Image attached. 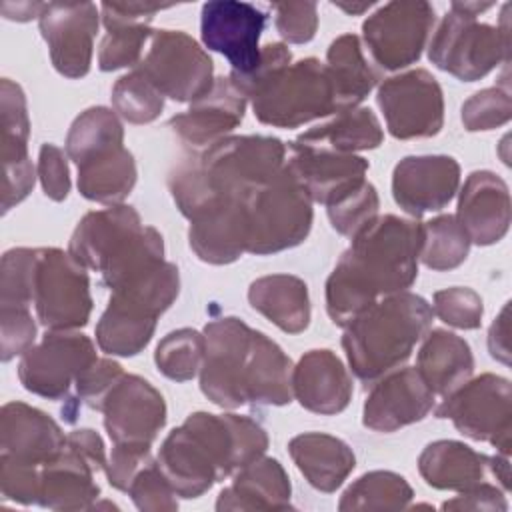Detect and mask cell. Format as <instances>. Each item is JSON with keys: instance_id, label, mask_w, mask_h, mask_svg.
Returning a JSON list of instances; mask_svg holds the SVG:
<instances>
[{"instance_id": "4fadbf2b", "label": "cell", "mask_w": 512, "mask_h": 512, "mask_svg": "<svg viewBox=\"0 0 512 512\" xmlns=\"http://www.w3.org/2000/svg\"><path fill=\"white\" fill-rule=\"evenodd\" d=\"M376 100L394 138H428L444 124L442 88L428 70L418 68L384 80Z\"/></svg>"}, {"instance_id": "9f6ffc18", "label": "cell", "mask_w": 512, "mask_h": 512, "mask_svg": "<svg viewBox=\"0 0 512 512\" xmlns=\"http://www.w3.org/2000/svg\"><path fill=\"white\" fill-rule=\"evenodd\" d=\"M38 476L40 466L24 464L0 454V490L6 500L18 504L38 502Z\"/></svg>"}, {"instance_id": "91938a15", "label": "cell", "mask_w": 512, "mask_h": 512, "mask_svg": "<svg viewBox=\"0 0 512 512\" xmlns=\"http://www.w3.org/2000/svg\"><path fill=\"white\" fill-rule=\"evenodd\" d=\"M442 510H508V502L504 490L484 480L446 500Z\"/></svg>"}, {"instance_id": "8d00e7d4", "label": "cell", "mask_w": 512, "mask_h": 512, "mask_svg": "<svg viewBox=\"0 0 512 512\" xmlns=\"http://www.w3.org/2000/svg\"><path fill=\"white\" fill-rule=\"evenodd\" d=\"M384 132L370 108H350L320 126L302 132L292 144L312 150H330L338 154H354L382 144Z\"/></svg>"}, {"instance_id": "277c9868", "label": "cell", "mask_w": 512, "mask_h": 512, "mask_svg": "<svg viewBox=\"0 0 512 512\" xmlns=\"http://www.w3.org/2000/svg\"><path fill=\"white\" fill-rule=\"evenodd\" d=\"M68 252L114 290L164 262V242L156 228L144 226L132 206L114 204L88 212L76 226Z\"/></svg>"}, {"instance_id": "6125c7cd", "label": "cell", "mask_w": 512, "mask_h": 512, "mask_svg": "<svg viewBox=\"0 0 512 512\" xmlns=\"http://www.w3.org/2000/svg\"><path fill=\"white\" fill-rule=\"evenodd\" d=\"M66 444L76 450L96 472H104L108 458H106V450H104V442L100 438L98 432L90 430V428H80V430H72L66 436Z\"/></svg>"}, {"instance_id": "836d02e7", "label": "cell", "mask_w": 512, "mask_h": 512, "mask_svg": "<svg viewBox=\"0 0 512 512\" xmlns=\"http://www.w3.org/2000/svg\"><path fill=\"white\" fill-rule=\"evenodd\" d=\"M416 370L434 396L446 398L472 378L474 356L464 338L438 328L422 342Z\"/></svg>"}, {"instance_id": "7a4b0ae2", "label": "cell", "mask_w": 512, "mask_h": 512, "mask_svg": "<svg viewBox=\"0 0 512 512\" xmlns=\"http://www.w3.org/2000/svg\"><path fill=\"white\" fill-rule=\"evenodd\" d=\"M286 166V146L272 136H226L172 168L168 188L190 220L220 198L244 200Z\"/></svg>"}, {"instance_id": "5b68a950", "label": "cell", "mask_w": 512, "mask_h": 512, "mask_svg": "<svg viewBox=\"0 0 512 512\" xmlns=\"http://www.w3.org/2000/svg\"><path fill=\"white\" fill-rule=\"evenodd\" d=\"M178 290V268L166 260L114 288L96 324L100 350L112 356H134L144 350L158 316L170 308Z\"/></svg>"}, {"instance_id": "e575fe53", "label": "cell", "mask_w": 512, "mask_h": 512, "mask_svg": "<svg viewBox=\"0 0 512 512\" xmlns=\"http://www.w3.org/2000/svg\"><path fill=\"white\" fill-rule=\"evenodd\" d=\"M418 472L432 488L462 492L484 482L490 472V456L458 440H436L422 450Z\"/></svg>"}, {"instance_id": "d4e9b609", "label": "cell", "mask_w": 512, "mask_h": 512, "mask_svg": "<svg viewBox=\"0 0 512 512\" xmlns=\"http://www.w3.org/2000/svg\"><path fill=\"white\" fill-rule=\"evenodd\" d=\"M286 166L312 202L328 206L366 180L368 160L356 154H338L290 144V158Z\"/></svg>"}, {"instance_id": "b9f144b4", "label": "cell", "mask_w": 512, "mask_h": 512, "mask_svg": "<svg viewBox=\"0 0 512 512\" xmlns=\"http://www.w3.org/2000/svg\"><path fill=\"white\" fill-rule=\"evenodd\" d=\"M470 238L454 214H442L422 224V244L418 258L432 270H452L460 266L470 250Z\"/></svg>"}, {"instance_id": "e0dca14e", "label": "cell", "mask_w": 512, "mask_h": 512, "mask_svg": "<svg viewBox=\"0 0 512 512\" xmlns=\"http://www.w3.org/2000/svg\"><path fill=\"white\" fill-rule=\"evenodd\" d=\"M114 444L150 448L166 424L162 394L142 376L122 374L100 408Z\"/></svg>"}, {"instance_id": "f6af8a7d", "label": "cell", "mask_w": 512, "mask_h": 512, "mask_svg": "<svg viewBox=\"0 0 512 512\" xmlns=\"http://www.w3.org/2000/svg\"><path fill=\"white\" fill-rule=\"evenodd\" d=\"M38 248H12L2 256L0 308H26L34 304V274Z\"/></svg>"}, {"instance_id": "603a6c76", "label": "cell", "mask_w": 512, "mask_h": 512, "mask_svg": "<svg viewBox=\"0 0 512 512\" xmlns=\"http://www.w3.org/2000/svg\"><path fill=\"white\" fill-rule=\"evenodd\" d=\"M456 220L470 242L490 246L510 228V192L506 182L488 170L472 172L458 198Z\"/></svg>"}, {"instance_id": "52a82bcc", "label": "cell", "mask_w": 512, "mask_h": 512, "mask_svg": "<svg viewBox=\"0 0 512 512\" xmlns=\"http://www.w3.org/2000/svg\"><path fill=\"white\" fill-rule=\"evenodd\" d=\"M250 102L254 116L276 128H296L338 112L330 70L316 58L290 64Z\"/></svg>"}, {"instance_id": "7dc6e473", "label": "cell", "mask_w": 512, "mask_h": 512, "mask_svg": "<svg viewBox=\"0 0 512 512\" xmlns=\"http://www.w3.org/2000/svg\"><path fill=\"white\" fill-rule=\"evenodd\" d=\"M378 206L380 200L376 188L368 180H362L358 186L328 204V218L336 232L354 238L378 216Z\"/></svg>"}, {"instance_id": "60d3db41", "label": "cell", "mask_w": 512, "mask_h": 512, "mask_svg": "<svg viewBox=\"0 0 512 512\" xmlns=\"http://www.w3.org/2000/svg\"><path fill=\"white\" fill-rule=\"evenodd\" d=\"M124 128L118 116L104 106H94L84 110L70 126L66 136V154L70 160L84 162L86 158L122 146Z\"/></svg>"}, {"instance_id": "9c48e42d", "label": "cell", "mask_w": 512, "mask_h": 512, "mask_svg": "<svg viewBox=\"0 0 512 512\" xmlns=\"http://www.w3.org/2000/svg\"><path fill=\"white\" fill-rule=\"evenodd\" d=\"M434 412L438 418H450L464 436L488 442L498 454L510 456L512 386L504 376L488 372L464 382L442 398Z\"/></svg>"}, {"instance_id": "d6a6232c", "label": "cell", "mask_w": 512, "mask_h": 512, "mask_svg": "<svg viewBox=\"0 0 512 512\" xmlns=\"http://www.w3.org/2000/svg\"><path fill=\"white\" fill-rule=\"evenodd\" d=\"M288 452L308 484L320 492L340 488L356 466L352 448L344 440L322 432L294 436L288 442Z\"/></svg>"}, {"instance_id": "7402d4cb", "label": "cell", "mask_w": 512, "mask_h": 512, "mask_svg": "<svg viewBox=\"0 0 512 512\" xmlns=\"http://www.w3.org/2000/svg\"><path fill=\"white\" fill-rule=\"evenodd\" d=\"M244 94L230 78H216L208 94L170 118V128L192 148H208L226 138L244 118Z\"/></svg>"}, {"instance_id": "ee69618b", "label": "cell", "mask_w": 512, "mask_h": 512, "mask_svg": "<svg viewBox=\"0 0 512 512\" xmlns=\"http://www.w3.org/2000/svg\"><path fill=\"white\" fill-rule=\"evenodd\" d=\"M206 354V338L198 330L180 328L166 334L154 352L158 370L176 382L192 380L200 374Z\"/></svg>"}, {"instance_id": "484cf974", "label": "cell", "mask_w": 512, "mask_h": 512, "mask_svg": "<svg viewBox=\"0 0 512 512\" xmlns=\"http://www.w3.org/2000/svg\"><path fill=\"white\" fill-rule=\"evenodd\" d=\"M66 436L42 410L24 402H8L0 412V454L24 464L42 466L60 454Z\"/></svg>"}, {"instance_id": "74e56055", "label": "cell", "mask_w": 512, "mask_h": 512, "mask_svg": "<svg viewBox=\"0 0 512 512\" xmlns=\"http://www.w3.org/2000/svg\"><path fill=\"white\" fill-rule=\"evenodd\" d=\"M136 184V162L130 150L116 146L78 164V190L100 204H120Z\"/></svg>"}, {"instance_id": "f907efd6", "label": "cell", "mask_w": 512, "mask_h": 512, "mask_svg": "<svg viewBox=\"0 0 512 512\" xmlns=\"http://www.w3.org/2000/svg\"><path fill=\"white\" fill-rule=\"evenodd\" d=\"M126 492L134 506L142 512H172L178 508V494L162 474L156 460L146 464L136 474Z\"/></svg>"}, {"instance_id": "f1b7e54d", "label": "cell", "mask_w": 512, "mask_h": 512, "mask_svg": "<svg viewBox=\"0 0 512 512\" xmlns=\"http://www.w3.org/2000/svg\"><path fill=\"white\" fill-rule=\"evenodd\" d=\"M96 470L68 444L40 466L38 502L50 510H92L100 494Z\"/></svg>"}, {"instance_id": "ba28073f", "label": "cell", "mask_w": 512, "mask_h": 512, "mask_svg": "<svg viewBox=\"0 0 512 512\" xmlns=\"http://www.w3.org/2000/svg\"><path fill=\"white\" fill-rule=\"evenodd\" d=\"M508 48L510 36L506 14L504 26L494 28L478 22L476 16L450 6V12L440 20L436 32L432 34L428 58L436 68L450 72L458 80L474 82L484 78L500 62L508 64Z\"/></svg>"}, {"instance_id": "8fae6325", "label": "cell", "mask_w": 512, "mask_h": 512, "mask_svg": "<svg viewBox=\"0 0 512 512\" xmlns=\"http://www.w3.org/2000/svg\"><path fill=\"white\" fill-rule=\"evenodd\" d=\"M34 308L48 330H76L86 326L92 296L86 268L60 248H38L34 274Z\"/></svg>"}, {"instance_id": "ac0fdd59", "label": "cell", "mask_w": 512, "mask_h": 512, "mask_svg": "<svg viewBox=\"0 0 512 512\" xmlns=\"http://www.w3.org/2000/svg\"><path fill=\"white\" fill-rule=\"evenodd\" d=\"M38 20L54 68L66 78L86 76L92 64L94 36L98 32L96 4L50 2Z\"/></svg>"}, {"instance_id": "c3c4849f", "label": "cell", "mask_w": 512, "mask_h": 512, "mask_svg": "<svg viewBox=\"0 0 512 512\" xmlns=\"http://www.w3.org/2000/svg\"><path fill=\"white\" fill-rule=\"evenodd\" d=\"M432 312L448 326L460 330H474L482 322V298L464 286H452L434 292Z\"/></svg>"}, {"instance_id": "6f0895ef", "label": "cell", "mask_w": 512, "mask_h": 512, "mask_svg": "<svg viewBox=\"0 0 512 512\" xmlns=\"http://www.w3.org/2000/svg\"><path fill=\"white\" fill-rule=\"evenodd\" d=\"M154 458L150 456V448L144 446H126V444H114L108 464H106V478L110 486L116 490L126 492L136 474L150 464Z\"/></svg>"}, {"instance_id": "f35d334b", "label": "cell", "mask_w": 512, "mask_h": 512, "mask_svg": "<svg viewBox=\"0 0 512 512\" xmlns=\"http://www.w3.org/2000/svg\"><path fill=\"white\" fill-rule=\"evenodd\" d=\"M326 66L336 88L338 112L358 108L380 80L378 70H374L364 58L362 44L356 34H342L330 44L326 52Z\"/></svg>"}, {"instance_id": "f5cc1de1", "label": "cell", "mask_w": 512, "mask_h": 512, "mask_svg": "<svg viewBox=\"0 0 512 512\" xmlns=\"http://www.w3.org/2000/svg\"><path fill=\"white\" fill-rule=\"evenodd\" d=\"M36 340V322L26 308H0V356L2 362L24 354Z\"/></svg>"}, {"instance_id": "30bf717a", "label": "cell", "mask_w": 512, "mask_h": 512, "mask_svg": "<svg viewBox=\"0 0 512 512\" xmlns=\"http://www.w3.org/2000/svg\"><path fill=\"white\" fill-rule=\"evenodd\" d=\"M162 96L196 102L214 86V66L200 44L182 30H156L136 68Z\"/></svg>"}, {"instance_id": "8992f818", "label": "cell", "mask_w": 512, "mask_h": 512, "mask_svg": "<svg viewBox=\"0 0 512 512\" xmlns=\"http://www.w3.org/2000/svg\"><path fill=\"white\" fill-rule=\"evenodd\" d=\"M250 254H274L306 240L312 228V200L288 166L244 198Z\"/></svg>"}, {"instance_id": "11a10c76", "label": "cell", "mask_w": 512, "mask_h": 512, "mask_svg": "<svg viewBox=\"0 0 512 512\" xmlns=\"http://www.w3.org/2000/svg\"><path fill=\"white\" fill-rule=\"evenodd\" d=\"M122 374L124 370L118 362L108 358H96V362L90 364L76 380V394L80 402L100 412L104 398L108 396L112 386L122 378Z\"/></svg>"}, {"instance_id": "681fc988", "label": "cell", "mask_w": 512, "mask_h": 512, "mask_svg": "<svg viewBox=\"0 0 512 512\" xmlns=\"http://www.w3.org/2000/svg\"><path fill=\"white\" fill-rule=\"evenodd\" d=\"M512 116V102L508 90L498 86L484 88L462 104V122L470 132L492 130L506 124Z\"/></svg>"}, {"instance_id": "2e32d148", "label": "cell", "mask_w": 512, "mask_h": 512, "mask_svg": "<svg viewBox=\"0 0 512 512\" xmlns=\"http://www.w3.org/2000/svg\"><path fill=\"white\" fill-rule=\"evenodd\" d=\"M268 14L248 2L214 0L202 6L200 36L208 50L222 54L232 74H248L260 62V36Z\"/></svg>"}, {"instance_id": "5bb4252c", "label": "cell", "mask_w": 512, "mask_h": 512, "mask_svg": "<svg viewBox=\"0 0 512 512\" xmlns=\"http://www.w3.org/2000/svg\"><path fill=\"white\" fill-rule=\"evenodd\" d=\"M434 26L428 2H390L362 24L364 42L372 58L386 70H400L416 62Z\"/></svg>"}, {"instance_id": "03108f58", "label": "cell", "mask_w": 512, "mask_h": 512, "mask_svg": "<svg viewBox=\"0 0 512 512\" xmlns=\"http://www.w3.org/2000/svg\"><path fill=\"white\" fill-rule=\"evenodd\" d=\"M490 474L500 482L502 490L510 488V460L504 454L490 456Z\"/></svg>"}, {"instance_id": "7bdbcfd3", "label": "cell", "mask_w": 512, "mask_h": 512, "mask_svg": "<svg viewBox=\"0 0 512 512\" xmlns=\"http://www.w3.org/2000/svg\"><path fill=\"white\" fill-rule=\"evenodd\" d=\"M0 116H2V140H0V156L2 168L18 166L30 160L28 156V136H30V120L26 108V96L22 88L10 78H2L0 82Z\"/></svg>"}, {"instance_id": "816d5d0a", "label": "cell", "mask_w": 512, "mask_h": 512, "mask_svg": "<svg viewBox=\"0 0 512 512\" xmlns=\"http://www.w3.org/2000/svg\"><path fill=\"white\" fill-rule=\"evenodd\" d=\"M292 64V54L284 44H266L260 52L258 66L248 74H232V84L244 94L246 100L254 98L260 90H264L282 70H286Z\"/></svg>"}, {"instance_id": "e7e4bbea", "label": "cell", "mask_w": 512, "mask_h": 512, "mask_svg": "<svg viewBox=\"0 0 512 512\" xmlns=\"http://www.w3.org/2000/svg\"><path fill=\"white\" fill-rule=\"evenodd\" d=\"M46 4H36V2H4L2 4V14L8 20H18V22H26L30 18H40V14L44 12Z\"/></svg>"}, {"instance_id": "9a60e30c", "label": "cell", "mask_w": 512, "mask_h": 512, "mask_svg": "<svg viewBox=\"0 0 512 512\" xmlns=\"http://www.w3.org/2000/svg\"><path fill=\"white\" fill-rule=\"evenodd\" d=\"M252 332L248 324L234 316L204 326L206 354L200 368V390L216 406L238 408L246 404L242 378Z\"/></svg>"}, {"instance_id": "d6986e66", "label": "cell", "mask_w": 512, "mask_h": 512, "mask_svg": "<svg viewBox=\"0 0 512 512\" xmlns=\"http://www.w3.org/2000/svg\"><path fill=\"white\" fill-rule=\"evenodd\" d=\"M182 424L206 446L222 480L264 456L268 448L266 430L248 416L194 412Z\"/></svg>"}, {"instance_id": "bcb514c9", "label": "cell", "mask_w": 512, "mask_h": 512, "mask_svg": "<svg viewBox=\"0 0 512 512\" xmlns=\"http://www.w3.org/2000/svg\"><path fill=\"white\" fill-rule=\"evenodd\" d=\"M114 110L132 124H148L158 118L164 108V96L138 72L116 80L112 88Z\"/></svg>"}, {"instance_id": "94428289", "label": "cell", "mask_w": 512, "mask_h": 512, "mask_svg": "<svg viewBox=\"0 0 512 512\" xmlns=\"http://www.w3.org/2000/svg\"><path fill=\"white\" fill-rule=\"evenodd\" d=\"M34 178L36 176H34L32 160L18 166L4 168L2 172V212L4 214L30 194L34 186Z\"/></svg>"}, {"instance_id": "cb8c5ba5", "label": "cell", "mask_w": 512, "mask_h": 512, "mask_svg": "<svg viewBox=\"0 0 512 512\" xmlns=\"http://www.w3.org/2000/svg\"><path fill=\"white\" fill-rule=\"evenodd\" d=\"M188 240L194 254L208 264H230L248 246L244 200L220 198L190 218Z\"/></svg>"}, {"instance_id": "4dcf8cb0", "label": "cell", "mask_w": 512, "mask_h": 512, "mask_svg": "<svg viewBox=\"0 0 512 512\" xmlns=\"http://www.w3.org/2000/svg\"><path fill=\"white\" fill-rule=\"evenodd\" d=\"M290 478L276 458L260 456L236 472L234 482L216 500V510H286Z\"/></svg>"}, {"instance_id": "003e7915", "label": "cell", "mask_w": 512, "mask_h": 512, "mask_svg": "<svg viewBox=\"0 0 512 512\" xmlns=\"http://www.w3.org/2000/svg\"><path fill=\"white\" fill-rule=\"evenodd\" d=\"M334 6H338L340 10H344V12H348V14H360V12H364V10H368L372 4L368 2V4H334Z\"/></svg>"}, {"instance_id": "be15d7a7", "label": "cell", "mask_w": 512, "mask_h": 512, "mask_svg": "<svg viewBox=\"0 0 512 512\" xmlns=\"http://www.w3.org/2000/svg\"><path fill=\"white\" fill-rule=\"evenodd\" d=\"M508 312H510V302L504 304L500 310L498 318L492 322L490 332H488V350L490 356L496 358L502 364H510V322H508Z\"/></svg>"}, {"instance_id": "4316f807", "label": "cell", "mask_w": 512, "mask_h": 512, "mask_svg": "<svg viewBox=\"0 0 512 512\" xmlns=\"http://www.w3.org/2000/svg\"><path fill=\"white\" fill-rule=\"evenodd\" d=\"M292 394L310 412L338 414L352 398V378L332 350H310L292 368Z\"/></svg>"}, {"instance_id": "d590c367", "label": "cell", "mask_w": 512, "mask_h": 512, "mask_svg": "<svg viewBox=\"0 0 512 512\" xmlns=\"http://www.w3.org/2000/svg\"><path fill=\"white\" fill-rule=\"evenodd\" d=\"M254 310L288 334H298L310 324V298L304 280L292 274H270L248 288Z\"/></svg>"}, {"instance_id": "7c38bea8", "label": "cell", "mask_w": 512, "mask_h": 512, "mask_svg": "<svg viewBox=\"0 0 512 512\" xmlns=\"http://www.w3.org/2000/svg\"><path fill=\"white\" fill-rule=\"evenodd\" d=\"M94 362L96 348L88 336L72 330H50L40 344L22 354L18 378L28 392L60 400Z\"/></svg>"}, {"instance_id": "83f0119b", "label": "cell", "mask_w": 512, "mask_h": 512, "mask_svg": "<svg viewBox=\"0 0 512 512\" xmlns=\"http://www.w3.org/2000/svg\"><path fill=\"white\" fill-rule=\"evenodd\" d=\"M168 6L156 4H118L104 2L102 22L106 36L98 50V66L104 72H112L124 66H136L142 60V48L150 40V22L156 12Z\"/></svg>"}, {"instance_id": "680465c9", "label": "cell", "mask_w": 512, "mask_h": 512, "mask_svg": "<svg viewBox=\"0 0 512 512\" xmlns=\"http://www.w3.org/2000/svg\"><path fill=\"white\" fill-rule=\"evenodd\" d=\"M38 178L50 200H64L70 192V174L64 152L54 144H42L38 156Z\"/></svg>"}, {"instance_id": "6da1fadb", "label": "cell", "mask_w": 512, "mask_h": 512, "mask_svg": "<svg viewBox=\"0 0 512 512\" xmlns=\"http://www.w3.org/2000/svg\"><path fill=\"white\" fill-rule=\"evenodd\" d=\"M422 224L376 216L354 238L326 280V310L346 328L380 296L404 292L418 276Z\"/></svg>"}, {"instance_id": "db71d44e", "label": "cell", "mask_w": 512, "mask_h": 512, "mask_svg": "<svg viewBox=\"0 0 512 512\" xmlns=\"http://www.w3.org/2000/svg\"><path fill=\"white\" fill-rule=\"evenodd\" d=\"M276 12L278 34L292 44L310 42L318 28L316 4L314 2H280L272 4Z\"/></svg>"}, {"instance_id": "44dd1931", "label": "cell", "mask_w": 512, "mask_h": 512, "mask_svg": "<svg viewBox=\"0 0 512 512\" xmlns=\"http://www.w3.org/2000/svg\"><path fill=\"white\" fill-rule=\"evenodd\" d=\"M460 166L452 156H406L392 172V196L396 204L418 218L442 210L456 194Z\"/></svg>"}, {"instance_id": "ab89813d", "label": "cell", "mask_w": 512, "mask_h": 512, "mask_svg": "<svg viewBox=\"0 0 512 512\" xmlns=\"http://www.w3.org/2000/svg\"><path fill=\"white\" fill-rule=\"evenodd\" d=\"M414 492L404 476L390 470H374L346 488L338 510H402Z\"/></svg>"}, {"instance_id": "1f68e13d", "label": "cell", "mask_w": 512, "mask_h": 512, "mask_svg": "<svg viewBox=\"0 0 512 512\" xmlns=\"http://www.w3.org/2000/svg\"><path fill=\"white\" fill-rule=\"evenodd\" d=\"M292 368L294 366L284 350L266 334L254 330L242 378L246 404H288L294 396Z\"/></svg>"}, {"instance_id": "f546056e", "label": "cell", "mask_w": 512, "mask_h": 512, "mask_svg": "<svg viewBox=\"0 0 512 512\" xmlns=\"http://www.w3.org/2000/svg\"><path fill=\"white\" fill-rule=\"evenodd\" d=\"M156 462L174 492L182 498H198L220 480L210 452L186 424L166 436Z\"/></svg>"}, {"instance_id": "ffe728a7", "label": "cell", "mask_w": 512, "mask_h": 512, "mask_svg": "<svg viewBox=\"0 0 512 512\" xmlns=\"http://www.w3.org/2000/svg\"><path fill=\"white\" fill-rule=\"evenodd\" d=\"M434 398L416 368H396L372 384L362 424L374 432H394L426 418L434 408Z\"/></svg>"}, {"instance_id": "3957f363", "label": "cell", "mask_w": 512, "mask_h": 512, "mask_svg": "<svg viewBox=\"0 0 512 512\" xmlns=\"http://www.w3.org/2000/svg\"><path fill=\"white\" fill-rule=\"evenodd\" d=\"M432 306L418 294L384 296L344 328L342 348L358 380L374 384L404 364L432 324Z\"/></svg>"}]
</instances>
